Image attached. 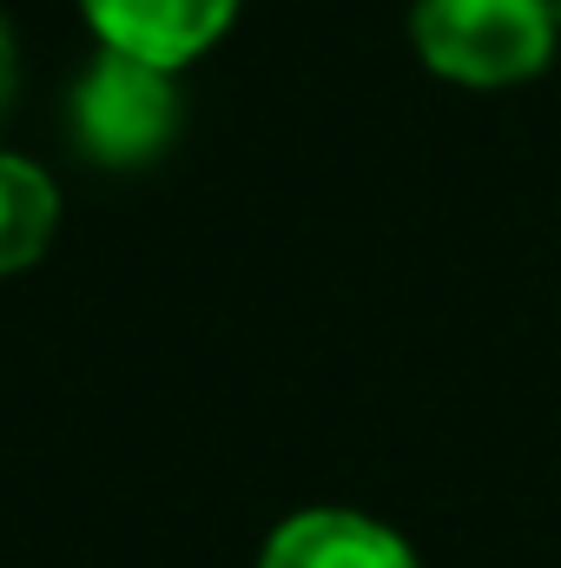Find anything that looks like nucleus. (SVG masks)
I'll list each match as a JSON object with an SVG mask.
<instances>
[{"label": "nucleus", "mask_w": 561, "mask_h": 568, "mask_svg": "<svg viewBox=\"0 0 561 568\" xmlns=\"http://www.w3.org/2000/svg\"><path fill=\"white\" fill-rule=\"evenodd\" d=\"M422 67L462 87H516L555 53L549 0H417L410 13Z\"/></svg>", "instance_id": "1"}, {"label": "nucleus", "mask_w": 561, "mask_h": 568, "mask_svg": "<svg viewBox=\"0 0 561 568\" xmlns=\"http://www.w3.org/2000/svg\"><path fill=\"white\" fill-rule=\"evenodd\" d=\"M73 140L100 165H145L152 152H165L172 126H178V100L165 67H145L133 53H100L86 67V80L73 87Z\"/></svg>", "instance_id": "2"}, {"label": "nucleus", "mask_w": 561, "mask_h": 568, "mask_svg": "<svg viewBox=\"0 0 561 568\" xmlns=\"http://www.w3.org/2000/svg\"><path fill=\"white\" fill-rule=\"evenodd\" d=\"M80 7L113 53H133L165 73L198 60L238 13V0H80Z\"/></svg>", "instance_id": "3"}, {"label": "nucleus", "mask_w": 561, "mask_h": 568, "mask_svg": "<svg viewBox=\"0 0 561 568\" xmlns=\"http://www.w3.org/2000/svg\"><path fill=\"white\" fill-rule=\"evenodd\" d=\"M258 568H417L404 536L350 509H304L265 542Z\"/></svg>", "instance_id": "4"}, {"label": "nucleus", "mask_w": 561, "mask_h": 568, "mask_svg": "<svg viewBox=\"0 0 561 568\" xmlns=\"http://www.w3.org/2000/svg\"><path fill=\"white\" fill-rule=\"evenodd\" d=\"M53 219H60L53 179L40 165H27V159L0 152V272H27L47 252Z\"/></svg>", "instance_id": "5"}, {"label": "nucleus", "mask_w": 561, "mask_h": 568, "mask_svg": "<svg viewBox=\"0 0 561 568\" xmlns=\"http://www.w3.org/2000/svg\"><path fill=\"white\" fill-rule=\"evenodd\" d=\"M7 100H13V33L0 20V113H7Z\"/></svg>", "instance_id": "6"}]
</instances>
